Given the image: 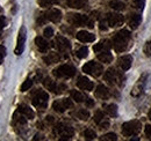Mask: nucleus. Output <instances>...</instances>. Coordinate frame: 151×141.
Listing matches in <instances>:
<instances>
[{
  "mask_svg": "<svg viewBox=\"0 0 151 141\" xmlns=\"http://www.w3.org/2000/svg\"><path fill=\"white\" fill-rule=\"evenodd\" d=\"M56 130H57V133H58L60 137H63V140L70 139V138H72L73 134H75L73 128H72L70 125H66V124L59 123L57 125Z\"/></svg>",
  "mask_w": 151,
  "mask_h": 141,
  "instance_id": "6e6552de",
  "label": "nucleus"
},
{
  "mask_svg": "<svg viewBox=\"0 0 151 141\" xmlns=\"http://www.w3.org/2000/svg\"><path fill=\"white\" fill-rule=\"evenodd\" d=\"M44 36L47 37V38H50V37H52V35H54V29L52 28H50V27H48V28H45L44 29Z\"/></svg>",
  "mask_w": 151,
  "mask_h": 141,
  "instance_id": "4c0bfd02",
  "label": "nucleus"
},
{
  "mask_svg": "<svg viewBox=\"0 0 151 141\" xmlns=\"http://www.w3.org/2000/svg\"><path fill=\"white\" fill-rule=\"evenodd\" d=\"M56 2H58V0H38L41 7H49L50 5H54Z\"/></svg>",
  "mask_w": 151,
  "mask_h": 141,
  "instance_id": "72a5a7b5",
  "label": "nucleus"
},
{
  "mask_svg": "<svg viewBox=\"0 0 151 141\" xmlns=\"http://www.w3.org/2000/svg\"><path fill=\"white\" fill-rule=\"evenodd\" d=\"M35 44H36V46H37L38 50L41 52H47L48 49H49V43L43 37H40V36L36 37L35 38Z\"/></svg>",
  "mask_w": 151,
  "mask_h": 141,
  "instance_id": "6ab92c4d",
  "label": "nucleus"
},
{
  "mask_svg": "<svg viewBox=\"0 0 151 141\" xmlns=\"http://www.w3.org/2000/svg\"><path fill=\"white\" fill-rule=\"evenodd\" d=\"M117 139V137H116V134L115 133H107V134H105V135H102L101 138H100V140H109V141H115Z\"/></svg>",
  "mask_w": 151,
  "mask_h": 141,
  "instance_id": "f704fd0d",
  "label": "nucleus"
},
{
  "mask_svg": "<svg viewBox=\"0 0 151 141\" xmlns=\"http://www.w3.org/2000/svg\"><path fill=\"white\" fill-rule=\"evenodd\" d=\"M43 85H44V87L47 89H49V90H51V91H54V93H56V89H57V85L50 79V78H45L44 79V81H43Z\"/></svg>",
  "mask_w": 151,
  "mask_h": 141,
  "instance_id": "a878e982",
  "label": "nucleus"
},
{
  "mask_svg": "<svg viewBox=\"0 0 151 141\" xmlns=\"http://www.w3.org/2000/svg\"><path fill=\"white\" fill-rule=\"evenodd\" d=\"M105 81H107L109 85H115V83H119L120 81H123V75L119 74L114 68L108 70L105 73V76H104Z\"/></svg>",
  "mask_w": 151,
  "mask_h": 141,
  "instance_id": "1a4fd4ad",
  "label": "nucleus"
},
{
  "mask_svg": "<svg viewBox=\"0 0 151 141\" xmlns=\"http://www.w3.org/2000/svg\"><path fill=\"white\" fill-rule=\"evenodd\" d=\"M86 105L93 106L94 105V101H93V100H91V98H87V100H86Z\"/></svg>",
  "mask_w": 151,
  "mask_h": 141,
  "instance_id": "79ce46f5",
  "label": "nucleus"
},
{
  "mask_svg": "<svg viewBox=\"0 0 151 141\" xmlns=\"http://www.w3.org/2000/svg\"><path fill=\"white\" fill-rule=\"evenodd\" d=\"M130 31H128L127 29H122L120 30L117 34H115L113 38V46L116 52H123L127 50L129 42H130Z\"/></svg>",
  "mask_w": 151,
  "mask_h": 141,
  "instance_id": "f257e3e1",
  "label": "nucleus"
},
{
  "mask_svg": "<svg viewBox=\"0 0 151 141\" xmlns=\"http://www.w3.org/2000/svg\"><path fill=\"white\" fill-rule=\"evenodd\" d=\"M134 2L136 5V7H138L139 9H143V7H144V0H134Z\"/></svg>",
  "mask_w": 151,
  "mask_h": 141,
  "instance_id": "58836bf2",
  "label": "nucleus"
},
{
  "mask_svg": "<svg viewBox=\"0 0 151 141\" xmlns=\"http://www.w3.org/2000/svg\"><path fill=\"white\" fill-rule=\"evenodd\" d=\"M66 5L71 8H84L86 5H87V1L86 0H66Z\"/></svg>",
  "mask_w": 151,
  "mask_h": 141,
  "instance_id": "aec40b11",
  "label": "nucleus"
},
{
  "mask_svg": "<svg viewBox=\"0 0 151 141\" xmlns=\"http://www.w3.org/2000/svg\"><path fill=\"white\" fill-rule=\"evenodd\" d=\"M77 57L79 58V59H84V58H86L87 57V54H88V49L86 48V46H83V48H80L78 51H77Z\"/></svg>",
  "mask_w": 151,
  "mask_h": 141,
  "instance_id": "7c9ffc66",
  "label": "nucleus"
},
{
  "mask_svg": "<svg viewBox=\"0 0 151 141\" xmlns=\"http://www.w3.org/2000/svg\"><path fill=\"white\" fill-rule=\"evenodd\" d=\"M48 100H49V95L44 91V90H36L33 96H32V102L33 105L40 108V109H45L48 105Z\"/></svg>",
  "mask_w": 151,
  "mask_h": 141,
  "instance_id": "7ed1b4c3",
  "label": "nucleus"
},
{
  "mask_svg": "<svg viewBox=\"0 0 151 141\" xmlns=\"http://www.w3.org/2000/svg\"><path fill=\"white\" fill-rule=\"evenodd\" d=\"M142 124L139 120H130L122 125V134L124 137H132L141 132Z\"/></svg>",
  "mask_w": 151,
  "mask_h": 141,
  "instance_id": "f03ea898",
  "label": "nucleus"
},
{
  "mask_svg": "<svg viewBox=\"0 0 151 141\" xmlns=\"http://www.w3.org/2000/svg\"><path fill=\"white\" fill-rule=\"evenodd\" d=\"M60 19H62V12H60L59 9H57V8H52V9H50V11L45 12L44 14H42V15L40 16V19L37 20V23L38 24H42V23H44L45 21L58 22V21H60Z\"/></svg>",
  "mask_w": 151,
  "mask_h": 141,
  "instance_id": "39448f33",
  "label": "nucleus"
},
{
  "mask_svg": "<svg viewBox=\"0 0 151 141\" xmlns=\"http://www.w3.org/2000/svg\"><path fill=\"white\" fill-rule=\"evenodd\" d=\"M72 106H73V103H72L71 100H69V98H64V100H62V101H56V102H54L52 109H54L56 112L63 113L66 109L72 108Z\"/></svg>",
  "mask_w": 151,
  "mask_h": 141,
  "instance_id": "9b49d317",
  "label": "nucleus"
},
{
  "mask_svg": "<svg viewBox=\"0 0 151 141\" xmlns=\"http://www.w3.org/2000/svg\"><path fill=\"white\" fill-rule=\"evenodd\" d=\"M98 59H99L101 63H106V64H108V63H111V61H112L113 56H112V53L107 50V51L99 52V54H98Z\"/></svg>",
  "mask_w": 151,
  "mask_h": 141,
  "instance_id": "5701e85b",
  "label": "nucleus"
},
{
  "mask_svg": "<svg viewBox=\"0 0 151 141\" xmlns=\"http://www.w3.org/2000/svg\"><path fill=\"white\" fill-rule=\"evenodd\" d=\"M56 46L59 51L64 52V51H66V50H69V49L71 48V44H70V42H69L68 38H65V37H63V36H57Z\"/></svg>",
  "mask_w": 151,
  "mask_h": 141,
  "instance_id": "4468645a",
  "label": "nucleus"
},
{
  "mask_svg": "<svg viewBox=\"0 0 151 141\" xmlns=\"http://www.w3.org/2000/svg\"><path fill=\"white\" fill-rule=\"evenodd\" d=\"M149 118H150V120H151V110L149 111Z\"/></svg>",
  "mask_w": 151,
  "mask_h": 141,
  "instance_id": "a18cd8bd",
  "label": "nucleus"
},
{
  "mask_svg": "<svg viewBox=\"0 0 151 141\" xmlns=\"http://www.w3.org/2000/svg\"><path fill=\"white\" fill-rule=\"evenodd\" d=\"M32 86H33V81H32L30 79H27V80L22 83V86H21V91H27V90H29V89L32 88Z\"/></svg>",
  "mask_w": 151,
  "mask_h": 141,
  "instance_id": "473e14b6",
  "label": "nucleus"
},
{
  "mask_svg": "<svg viewBox=\"0 0 151 141\" xmlns=\"http://www.w3.org/2000/svg\"><path fill=\"white\" fill-rule=\"evenodd\" d=\"M5 24H6V19L4 18V16H0V30L4 29Z\"/></svg>",
  "mask_w": 151,
  "mask_h": 141,
  "instance_id": "a19ab883",
  "label": "nucleus"
},
{
  "mask_svg": "<svg viewBox=\"0 0 151 141\" xmlns=\"http://www.w3.org/2000/svg\"><path fill=\"white\" fill-rule=\"evenodd\" d=\"M143 51H144V53H145V56L151 57V41H149V42H148V43L144 45Z\"/></svg>",
  "mask_w": 151,
  "mask_h": 141,
  "instance_id": "e433bc0d",
  "label": "nucleus"
},
{
  "mask_svg": "<svg viewBox=\"0 0 151 141\" xmlns=\"http://www.w3.org/2000/svg\"><path fill=\"white\" fill-rule=\"evenodd\" d=\"M124 21L123 16L121 14H117V13H109L107 15V23L109 27H117L120 24H122Z\"/></svg>",
  "mask_w": 151,
  "mask_h": 141,
  "instance_id": "f8f14e48",
  "label": "nucleus"
},
{
  "mask_svg": "<svg viewBox=\"0 0 151 141\" xmlns=\"http://www.w3.org/2000/svg\"><path fill=\"white\" fill-rule=\"evenodd\" d=\"M2 58H4V57H2V56H0V64L2 63Z\"/></svg>",
  "mask_w": 151,
  "mask_h": 141,
  "instance_id": "c03bdc74",
  "label": "nucleus"
},
{
  "mask_svg": "<svg viewBox=\"0 0 151 141\" xmlns=\"http://www.w3.org/2000/svg\"><path fill=\"white\" fill-rule=\"evenodd\" d=\"M132 56H123L119 59V66L122 68V70H128L132 67Z\"/></svg>",
  "mask_w": 151,
  "mask_h": 141,
  "instance_id": "dca6fc26",
  "label": "nucleus"
},
{
  "mask_svg": "<svg viewBox=\"0 0 151 141\" xmlns=\"http://www.w3.org/2000/svg\"><path fill=\"white\" fill-rule=\"evenodd\" d=\"M70 95H71L72 100H75L76 102H78V103L85 101V96H84L80 91H78V90H71V91H70Z\"/></svg>",
  "mask_w": 151,
  "mask_h": 141,
  "instance_id": "bb28decb",
  "label": "nucleus"
},
{
  "mask_svg": "<svg viewBox=\"0 0 151 141\" xmlns=\"http://www.w3.org/2000/svg\"><path fill=\"white\" fill-rule=\"evenodd\" d=\"M109 6H111L112 8H114V9H116V11H122V9H124V4L121 2V1H117V0L111 1V2H109Z\"/></svg>",
  "mask_w": 151,
  "mask_h": 141,
  "instance_id": "c756f323",
  "label": "nucleus"
},
{
  "mask_svg": "<svg viewBox=\"0 0 151 141\" xmlns=\"http://www.w3.org/2000/svg\"><path fill=\"white\" fill-rule=\"evenodd\" d=\"M109 48H111V43H109V41H101L99 44H96L94 45V48H93V50H94L95 52H102V51H107V50H109Z\"/></svg>",
  "mask_w": 151,
  "mask_h": 141,
  "instance_id": "412c9836",
  "label": "nucleus"
},
{
  "mask_svg": "<svg viewBox=\"0 0 151 141\" xmlns=\"http://www.w3.org/2000/svg\"><path fill=\"white\" fill-rule=\"evenodd\" d=\"M84 137H85V139L86 140H93L96 138V133H95L93 130H86L85 132H84Z\"/></svg>",
  "mask_w": 151,
  "mask_h": 141,
  "instance_id": "2f4dec72",
  "label": "nucleus"
},
{
  "mask_svg": "<svg viewBox=\"0 0 151 141\" xmlns=\"http://www.w3.org/2000/svg\"><path fill=\"white\" fill-rule=\"evenodd\" d=\"M18 112L21 113V115H23L28 119H33L35 117V113H34L33 109H30L28 105H20L19 109H18Z\"/></svg>",
  "mask_w": 151,
  "mask_h": 141,
  "instance_id": "a211bd4d",
  "label": "nucleus"
},
{
  "mask_svg": "<svg viewBox=\"0 0 151 141\" xmlns=\"http://www.w3.org/2000/svg\"><path fill=\"white\" fill-rule=\"evenodd\" d=\"M95 96L98 98H101V100H107L109 97V90L107 89L106 86L99 85L96 87V90H95Z\"/></svg>",
  "mask_w": 151,
  "mask_h": 141,
  "instance_id": "f3484780",
  "label": "nucleus"
},
{
  "mask_svg": "<svg viewBox=\"0 0 151 141\" xmlns=\"http://www.w3.org/2000/svg\"><path fill=\"white\" fill-rule=\"evenodd\" d=\"M102 120H104V112L99 110V111L95 112V115H94V122L96 124H100Z\"/></svg>",
  "mask_w": 151,
  "mask_h": 141,
  "instance_id": "c9c22d12",
  "label": "nucleus"
},
{
  "mask_svg": "<svg viewBox=\"0 0 151 141\" xmlns=\"http://www.w3.org/2000/svg\"><path fill=\"white\" fill-rule=\"evenodd\" d=\"M102 65H100L96 61H88L83 66V72H85L86 74H90L92 76H100L102 73Z\"/></svg>",
  "mask_w": 151,
  "mask_h": 141,
  "instance_id": "423d86ee",
  "label": "nucleus"
},
{
  "mask_svg": "<svg viewBox=\"0 0 151 141\" xmlns=\"http://www.w3.org/2000/svg\"><path fill=\"white\" fill-rule=\"evenodd\" d=\"M77 86H78V88L83 89V90H86V91H91V90L93 89V87H94L93 82H92L91 80H88L86 76H80V78H78Z\"/></svg>",
  "mask_w": 151,
  "mask_h": 141,
  "instance_id": "ddd939ff",
  "label": "nucleus"
},
{
  "mask_svg": "<svg viewBox=\"0 0 151 141\" xmlns=\"http://www.w3.org/2000/svg\"><path fill=\"white\" fill-rule=\"evenodd\" d=\"M77 39L78 41H80V42H83V43H90V42H93L95 39V36L93 34H91V33H87V31H84V30H81V31H79L77 35Z\"/></svg>",
  "mask_w": 151,
  "mask_h": 141,
  "instance_id": "2eb2a0df",
  "label": "nucleus"
},
{
  "mask_svg": "<svg viewBox=\"0 0 151 141\" xmlns=\"http://www.w3.org/2000/svg\"><path fill=\"white\" fill-rule=\"evenodd\" d=\"M141 21H142V19H141L139 14H132V16L129 18L128 23H129V26H130L132 29H136L141 24Z\"/></svg>",
  "mask_w": 151,
  "mask_h": 141,
  "instance_id": "4be33fe9",
  "label": "nucleus"
},
{
  "mask_svg": "<svg viewBox=\"0 0 151 141\" xmlns=\"http://www.w3.org/2000/svg\"><path fill=\"white\" fill-rule=\"evenodd\" d=\"M0 56H2V57L6 56V49H5V46H2V45H0Z\"/></svg>",
  "mask_w": 151,
  "mask_h": 141,
  "instance_id": "37998d69",
  "label": "nucleus"
},
{
  "mask_svg": "<svg viewBox=\"0 0 151 141\" xmlns=\"http://www.w3.org/2000/svg\"><path fill=\"white\" fill-rule=\"evenodd\" d=\"M69 22L72 23L73 26L78 27H88V28H93V21L90 20L86 15H81V14H71L69 15Z\"/></svg>",
  "mask_w": 151,
  "mask_h": 141,
  "instance_id": "20e7f679",
  "label": "nucleus"
},
{
  "mask_svg": "<svg viewBox=\"0 0 151 141\" xmlns=\"http://www.w3.org/2000/svg\"><path fill=\"white\" fill-rule=\"evenodd\" d=\"M76 74V68L71 65H60L54 70V75L57 78H72Z\"/></svg>",
  "mask_w": 151,
  "mask_h": 141,
  "instance_id": "0eeeda50",
  "label": "nucleus"
},
{
  "mask_svg": "<svg viewBox=\"0 0 151 141\" xmlns=\"http://www.w3.org/2000/svg\"><path fill=\"white\" fill-rule=\"evenodd\" d=\"M143 89H144V81H143V79H141V80L137 82V85L132 89V96H139V95L143 93Z\"/></svg>",
  "mask_w": 151,
  "mask_h": 141,
  "instance_id": "393cba45",
  "label": "nucleus"
},
{
  "mask_svg": "<svg viewBox=\"0 0 151 141\" xmlns=\"http://www.w3.org/2000/svg\"><path fill=\"white\" fill-rule=\"evenodd\" d=\"M59 59H60V57H59L57 53H49L48 56H45V57L43 58V60H44V63H45L47 65L58 63V61H59Z\"/></svg>",
  "mask_w": 151,
  "mask_h": 141,
  "instance_id": "b1692460",
  "label": "nucleus"
},
{
  "mask_svg": "<svg viewBox=\"0 0 151 141\" xmlns=\"http://www.w3.org/2000/svg\"><path fill=\"white\" fill-rule=\"evenodd\" d=\"M77 117L80 119V120H87L90 118V112L85 109H81L77 112Z\"/></svg>",
  "mask_w": 151,
  "mask_h": 141,
  "instance_id": "c85d7f7f",
  "label": "nucleus"
},
{
  "mask_svg": "<svg viewBox=\"0 0 151 141\" xmlns=\"http://www.w3.org/2000/svg\"><path fill=\"white\" fill-rule=\"evenodd\" d=\"M105 110L107 112L108 116L111 117H116L117 116V106L115 104H108V105L105 106Z\"/></svg>",
  "mask_w": 151,
  "mask_h": 141,
  "instance_id": "cd10ccee",
  "label": "nucleus"
},
{
  "mask_svg": "<svg viewBox=\"0 0 151 141\" xmlns=\"http://www.w3.org/2000/svg\"><path fill=\"white\" fill-rule=\"evenodd\" d=\"M26 38H27V31L24 27H21L18 36V43H17V48H15V54L20 56L24 50V43H26Z\"/></svg>",
  "mask_w": 151,
  "mask_h": 141,
  "instance_id": "9d476101",
  "label": "nucleus"
},
{
  "mask_svg": "<svg viewBox=\"0 0 151 141\" xmlns=\"http://www.w3.org/2000/svg\"><path fill=\"white\" fill-rule=\"evenodd\" d=\"M145 135L151 139V125H147L145 126Z\"/></svg>",
  "mask_w": 151,
  "mask_h": 141,
  "instance_id": "ea45409f",
  "label": "nucleus"
}]
</instances>
